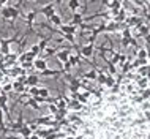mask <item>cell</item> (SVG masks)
I'll return each mask as SVG.
<instances>
[{
    "label": "cell",
    "mask_w": 150,
    "mask_h": 139,
    "mask_svg": "<svg viewBox=\"0 0 150 139\" xmlns=\"http://www.w3.org/2000/svg\"><path fill=\"white\" fill-rule=\"evenodd\" d=\"M144 38H145V48L150 49V33H147V35L144 36Z\"/></svg>",
    "instance_id": "obj_6"
},
{
    "label": "cell",
    "mask_w": 150,
    "mask_h": 139,
    "mask_svg": "<svg viewBox=\"0 0 150 139\" xmlns=\"http://www.w3.org/2000/svg\"><path fill=\"white\" fill-rule=\"evenodd\" d=\"M137 27H139V35H141V38H144V36L149 33V26H137Z\"/></svg>",
    "instance_id": "obj_2"
},
{
    "label": "cell",
    "mask_w": 150,
    "mask_h": 139,
    "mask_svg": "<svg viewBox=\"0 0 150 139\" xmlns=\"http://www.w3.org/2000/svg\"><path fill=\"white\" fill-rule=\"evenodd\" d=\"M104 3H109V0H104Z\"/></svg>",
    "instance_id": "obj_9"
},
{
    "label": "cell",
    "mask_w": 150,
    "mask_h": 139,
    "mask_svg": "<svg viewBox=\"0 0 150 139\" xmlns=\"http://www.w3.org/2000/svg\"><path fill=\"white\" fill-rule=\"evenodd\" d=\"M141 98H142V101H144V100H147V98H150V89H144V90H142V95H141Z\"/></svg>",
    "instance_id": "obj_5"
},
{
    "label": "cell",
    "mask_w": 150,
    "mask_h": 139,
    "mask_svg": "<svg viewBox=\"0 0 150 139\" xmlns=\"http://www.w3.org/2000/svg\"><path fill=\"white\" fill-rule=\"evenodd\" d=\"M111 8L114 10V13H117V11H119V8H120V0H115V2H112V3H111Z\"/></svg>",
    "instance_id": "obj_3"
},
{
    "label": "cell",
    "mask_w": 150,
    "mask_h": 139,
    "mask_svg": "<svg viewBox=\"0 0 150 139\" xmlns=\"http://www.w3.org/2000/svg\"><path fill=\"white\" fill-rule=\"evenodd\" d=\"M137 59H147V49H141L137 52Z\"/></svg>",
    "instance_id": "obj_4"
},
{
    "label": "cell",
    "mask_w": 150,
    "mask_h": 139,
    "mask_svg": "<svg viewBox=\"0 0 150 139\" xmlns=\"http://www.w3.org/2000/svg\"><path fill=\"white\" fill-rule=\"evenodd\" d=\"M133 2H134L137 6H141V8H144V5H145V0H133Z\"/></svg>",
    "instance_id": "obj_7"
},
{
    "label": "cell",
    "mask_w": 150,
    "mask_h": 139,
    "mask_svg": "<svg viewBox=\"0 0 150 139\" xmlns=\"http://www.w3.org/2000/svg\"><path fill=\"white\" fill-rule=\"evenodd\" d=\"M90 51H92V49L90 48H86V49H84V52H86V54L88 55V54H90Z\"/></svg>",
    "instance_id": "obj_8"
},
{
    "label": "cell",
    "mask_w": 150,
    "mask_h": 139,
    "mask_svg": "<svg viewBox=\"0 0 150 139\" xmlns=\"http://www.w3.org/2000/svg\"><path fill=\"white\" fill-rule=\"evenodd\" d=\"M139 87H141V90H144V89L149 87V77L147 76H144L142 79L139 81Z\"/></svg>",
    "instance_id": "obj_1"
}]
</instances>
